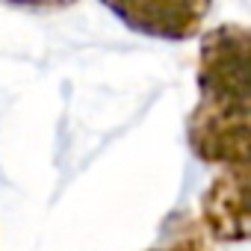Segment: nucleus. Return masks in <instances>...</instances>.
Listing matches in <instances>:
<instances>
[{
  "label": "nucleus",
  "mask_w": 251,
  "mask_h": 251,
  "mask_svg": "<svg viewBox=\"0 0 251 251\" xmlns=\"http://www.w3.org/2000/svg\"><path fill=\"white\" fill-rule=\"evenodd\" d=\"M127 27L157 42H186L201 33L213 0H100Z\"/></svg>",
  "instance_id": "7ed1b4c3"
},
{
  "label": "nucleus",
  "mask_w": 251,
  "mask_h": 251,
  "mask_svg": "<svg viewBox=\"0 0 251 251\" xmlns=\"http://www.w3.org/2000/svg\"><path fill=\"white\" fill-rule=\"evenodd\" d=\"M198 222L216 242H251V163L222 166L201 195Z\"/></svg>",
  "instance_id": "f03ea898"
},
{
  "label": "nucleus",
  "mask_w": 251,
  "mask_h": 251,
  "mask_svg": "<svg viewBox=\"0 0 251 251\" xmlns=\"http://www.w3.org/2000/svg\"><path fill=\"white\" fill-rule=\"evenodd\" d=\"M148 251H210L207 248V230L195 216L177 213L169 219L163 239Z\"/></svg>",
  "instance_id": "20e7f679"
},
{
  "label": "nucleus",
  "mask_w": 251,
  "mask_h": 251,
  "mask_svg": "<svg viewBox=\"0 0 251 251\" xmlns=\"http://www.w3.org/2000/svg\"><path fill=\"white\" fill-rule=\"evenodd\" d=\"M198 103L186 118V145L207 166L251 163V27L219 24L201 36Z\"/></svg>",
  "instance_id": "f257e3e1"
},
{
  "label": "nucleus",
  "mask_w": 251,
  "mask_h": 251,
  "mask_svg": "<svg viewBox=\"0 0 251 251\" xmlns=\"http://www.w3.org/2000/svg\"><path fill=\"white\" fill-rule=\"evenodd\" d=\"M12 6H24V9H65L74 6L77 0H6Z\"/></svg>",
  "instance_id": "39448f33"
}]
</instances>
